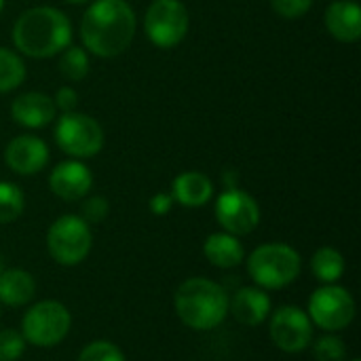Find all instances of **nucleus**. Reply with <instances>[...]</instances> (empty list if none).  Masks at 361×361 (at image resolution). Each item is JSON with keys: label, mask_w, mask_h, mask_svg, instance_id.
<instances>
[{"label": "nucleus", "mask_w": 361, "mask_h": 361, "mask_svg": "<svg viewBox=\"0 0 361 361\" xmlns=\"http://www.w3.org/2000/svg\"><path fill=\"white\" fill-rule=\"evenodd\" d=\"M190 27V15L182 0H152L144 17V32L159 49L180 44Z\"/></svg>", "instance_id": "nucleus-8"}, {"label": "nucleus", "mask_w": 361, "mask_h": 361, "mask_svg": "<svg viewBox=\"0 0 361 361\" xmlns=\"http://www.w3.org/2000/svg\"><path fill=\"white\" fill-rule=\"evenodd\" d=\"M2 271H4V267H2V258H0V275H2Z\"/></svg>", "instance_id": "nucleus-32"}, {"label": "nucleus", "mask_w": 361, "mask_h": 361, "mask_svg": "<svg viewBox=\"0 0 361 361\" xmlns=\"http://www.w3.org/2000/svg\"><path fill=\"white\" fill-rule=\"evenodd\" d=\"M2 6H4V0H0V11H2Z\"/></svg>", "instance_id": "nucleus-33"}, {"label": "nucleus", "mask_w": 361, "mask_h": 361, "mask_svg": "<svg viewBox=\"0 0 361 361\" xmlns=\"http://www.w3.org/2000/svg\"><path fill=\"white\" fill-rule=\"evenodd\" d=\"M4 161L19 176H34L49 163V148L36 135H17L4 148Z\"/></svg>", "instance_id": "nucleus-12"}, {"label": "nucleus", "mask_w": 361, "mask_h": 361, "mask_svg": "<svg viewBox=\"0 0 361 361\" xmlns=\"http://www.w3.org/2000/svg\"><path fill=\"white\" fill-rule=\"evenodd\" d=\"M93 245V235L89 224L80 216H61L57 218L47 233V247L51 258L61 267L80 264Z\"/></svg>", "instance_id": "nucleus-5"}, {"label": "nucleus", "mask_w": 361, "mask_h": 361, "mask_svg": "<svg viewBox=\"0 0 361 361\" xmlns=\"http://www.w3.org/2000/svg\"><path fill=\"white\" fill-rule=\"evenodd\" d=\"M23 80H25L23 59L15 51L0 47V93H8L17 89Z\"/></svg>", "instance_id": "nucleus-21"}, {"label": "nucleus", "mask_w": 361, "mask_h": 361, "mask_svg": "<svg viewBox=\"0 0 361 361\" xmlns=\"http://www.w3.org/2000/svg\"><path fill=\"white\" fill-rule=\"evenodd\" d=\"M135 13L127 0H95L82 15L80 38L95 57H118L133 42Z\"/></svg>", "instance_id": "nucleus-1"}, {"label": "nucleus", "mask_w": 361, "mask_h": 361, "mask_svg": "<svg viewBox=\"0 0 361 361\" xmlns=\"http://www.w3.org/2000/svg\"><path fill=\"white\" fill-rule=\"evenodd\" d=\"M68 4H85V2H91V0H63Z\"/></svg>", "instance_id": "nucleus-31"}, {"label": "nucleus", "mask_w": 361, "mask_h": 361, "mask_svg": "<svg viewBox=\"0 0 361 361\" xmlns=\"http://www.w3.org/2000/svg\"><path fill=\"white\" fill-rule=\"evenodd\" d=\"M313 355L317 361H343L347 357V347L338 336L326 334L315 343Z\"/></svg>", "instance_id": "nucleus-25"}, {"label": "nucleus", "mask_w": 361, "mask_h": 361, "mask_svg": "<svg viewBox=\"0 0 361 361\" xmlns=\"http://www.w3.org/2000/svg\"><path fill=\"white\" fill-rule=\"evenodd\" d=\"M55 102L53 97L38 93V91H30L19 95L13 104H11V116L17 125L25 127V129H40L47 127L53 118H55Z\"/></svg>", "instance_id": "nucleus-14"}, {"label": "nucleus", "mask_w": 361, "mask_h": 361, "mask_svg": "<svg viewBox=\"0 0 361 361\" xmlns=\"http://www.w3.org/2000/svg\"><path fill=\"white\" fill-rule=\"evenodd\" d=\"M110 212V205L104 197H89L85 203H82V220L87 224H97L102 222Z\"/></svg>", "instance_id": "nucleus-28"}, {"label": "nucleus", "mask_w": 361, "mask_h": 361, "mask_svg": "<svg viewBox=\"0 0 361 361\" xmlns=\"http://www.w3.org/2000/svg\"><path fill=\"white\" fill-rule=\"evenodd\" d=\"M300 254L288 243H264L247 258V273L262 290H281L300 275Z\"/></svg>", "instance_id": "nucleus-4"}, {"label": "nucleus", "mask_w": 361, "mask_h": 361, "mask_svg": "<svg viewBox=\"0 0 361 361\" xmlns=\"http://www.w3.org/2000/svg\"><path fill=\"white\" fill-rule=\"evenodd\" d=\"M72 326L70 311L57 300H42L34 305L21 319V336L34 347H55L59 345Z\"/></svg>", "instance_id": "nucleus-6"}, {"label": "nucleus", "mask_w": 361, "mask_h": 361, "mask_svg": "<svg viewBox=\"0 0 361 361\" xmlns=\"http://www.w3.org/2000/svg\"><path fill=\"white\" fill-rule=\"evenodd\" d=\"M36 294L34 277L23 269H8L0 275V302L6 307H23Z\"/></svg>", "instance_id": "nucleus-19"}, {"label": "nucleus", "mask_w": 361, "mask_h": 361, "mask_svg": "<svg viewBox=\"0 0 361 361\" xmlns=\"http://www.w3.org/2000/svg\"><path fill=\"white\" fill-rule=\"evenodd\" d=\"M173 197L169 195V192H159V195H154L152 199H150V212L154 214V216H165V214H169L171 212V207H173Z\"/></svg>", "instance_id": "nucleus-30"}, {"label": "nucleus", "mask_w": 361, "mask_h": 361, "mask_svg": "<svg viewBox=\"0 0 361 361\" xmlns=\"http://www.w3.org/2000/svg\"><path fill=\"white\" fill-rule=\"evenodd\" d=\"M328 32L341 42H357L361 38V8L353 0H334L324 15Z\"/></svg>", "instance_id": "nucleus-15"}, {"label": "nucleus", "mask_w": 361, "mask_h": 361, "mask_svg": "<svg viewBox=\"0 0 361 361\" xmlns=\"http://www.w3.org/2000/svg\"><path fill=\"white\" fill-rule=\"evenodd\" d=\"M205 258L218 269H235L243 262L245 252L241 241L231 233H214L203 243Z\"/></svg>", "instance_id": "nucleus-18"}, {"label": "nucleus", "mask_w": 361, "mask_h": 361, "mask_svg": "<svg viewBox=\"0 0 361 361\" xmlns=\"http://www.w3.org/2000/svg\"><path fill=\"white\" fill-rule=\"evenodd\" d=\"M59 72L76 82V80H82L87 74H89V55L82 47H66L61 51V57H59Z\"/></svg>", "instance_id": "nucleus-22"}, {"label": "nucleus", "mask_w": 361, "mask_h": 361, "mask_svg": "<svg viewBox=\"0 0 361 361\" xmlns=\"http://www.w3.org/2000/svg\"><path fill=\"white\" fill-rule=\"evenodd\" d=\"M93 186V173L89 167L76 159L59 163L49 176V188L61 201H80L89 195Z\"/></svg>", "instance_id": "nucleus-13"}, {"label": "nucleus", "mask_w": 361, "mask_h": 361, "mask_svg": "<svg viewBox=\"0 0 361 361\" xmlns=\"http://www.w3.org/2000/svg\"><path fill=\"white\" fill-rule=\"evenodd\" d=\"M228 311L239 324L247 328H256L269 317L271 298L260 288H241L237 290L233 300H228Z\"/></svg>", "instance_id": "nucleus-16"}, {"label": "nucleus", "mask_w": 361, "mask_h": 361, "mask_svg": "<svg viewBox=\"0 0 361 361\" xmlns=\"http://www.w3.org/2000/svg\"><path fill=\"white\" fill-rule=\"evenodd\" d=\"M216 220L235 237L250 235L260 222V207L256 199L241 188H226L216 201Z\"/></svg>", "instance_id": "nucleus-10"}, {"label": "nucleus", "mask_w": 361, "mask_h": 361, "mask_svg": "<svg viewBox=\"0 0 361 361\" xmlns=\"http://www.w3.org/2000/svg\"><path fill=\"white\" fill-rule=\"evenodd\" d=\"M25 351V338L17 330H0V361H17Z\"/></svg>", "instance_id": "nucleus-26"}, {"label": "nucleus", "mask_w": 361, "mask_h": 361, "mask_svg": "<svg viewBox=\"0 0 361 361\" xmlns=\"http://www.w3.org/2000/svg\"><path fill=\"white\" fill-rule=\"evenodd\" d=\"M351 361H360V360H351Z\"/></svg>", "instance_id": "nucleus-34"}, {"label": "nucleus", "mask_w": 361, "mask_h": 361, "mask_svg": "<svg viewBox=\"0 0 361 361\" xmlns=\"http://www.w3.org/2000/svg\"><path fill=\"white\" fill-rule=\"evenodd\" d=\"M72 42V23L53 6H32L13 25V44L34 59H49Z\"/></svg>", "instance_id": "nucleus-2"}, {"label": "nucleus", "mask_w": 361, "mask_h": 361, "mask_svg": "<svg viewBox=\"0 0 361 361\" xmlns=\"http://www.w3.org/2000/svg\"><path fill=\"white\" fill-rule=\"evenodd\" d=\"M271 341L283 353H302L313 341V324L298 307H279L269 326Z\"/></svg>", "instance_id": "nucleus-11"}, {"label": "nucleus", "mask_w": 361, "mask_h": 361, "mask_svg": "<svg viewBox=\"0 0 361 361\" xmlns=\"http://www.w3.org/2000/svg\"><path fill=\"white\" fill-rule=\"evenodd\" d=\"M25 207L23 192L13 182H0V224L15 222Z\"/></svg>", "instance_id": "nucleus-23"}, {"label": "nucleus", "mask_w": 361, "mask_h": 361, "mask_svg": "<svg viewBox=\"0 0 361 361\" xmlns=\"http://www.w3.org/2000/svg\"><path fill=\"white\" fill-rule=\"evenodd\" d=\"M55 142L72 159L95 157L104 148V129L102 125L82 112H63L55 127Z\"/></svg>", "instance_id": "nucleus-7"}, {"label": "nucleus", "mask_w": 361, "mask_h": 361, "mask_svg": "<svg viewBox=\"0 0 361 361\" xmlns=\"http://www.w3.org/2000/svg\"><path fill=\"white\" fill-rule=\"evenodd\" d=\"M53 102H55V108H59L61 112H72L78 104V93L72 87H61L55 93Z\"/></svg>", "instance_id": "nucleus-29"}, {"label": "nucleus", "mask_w": 361, "mask_h": 361, "mask_svg": "<svg viewBox=\"0 0 361 361\" xmlns=\"http://www.w3.org/2000/svg\"><path fill=\"white\" fill-rule=\"evenodd\" d=\"M226 290L205 277H192L180 283L173 296V307L184 326L205 332L218 328L228 315Z\"/></svg>", "instance_id": "nucleus-3"}, {"label": "nucleus", "mask_w": 361, "mask_h": 361, "mask_svg": "<svg viewBox=\"0 0 361 361\" xmlns=\"http://www.w3.org/2000/svg\"><path fill=\"white\" fill-rule=\"evenodd\" d=\"M78 361H127L123 351L114 345V343H108V341H95V343H89L80 355Z\"/></svg>", "instance_id": "nucleus-24"}, {"label": "nucleus", "mask_w": 361, "mask_h": 361, "mask_svg": "<svg viewBox=\"0 0 361 361\" xmlns=\"http://www.w3.org/2000/svg\"><path fill=\"white\" fill-rule=\"evenodd\" d=\"M311 269H313V275L317 277V281L330 286V283H336L343 273H345V258L338 250L334 247H319L315 254H313V260H311Z\"/></svg>", "instance_id": "nucleus-20"}, {"label": "nucleus", "mask_w": 361, "mask_h": 361, "mask_svg": "<svg viewBox=\"0 0 361 361\" xmlns=\"http://www.w3.org/2000/svg\"><path fill=\"white\" fill-rule=\"evenodd\" d=\"M313 6V0H271V8L283 19H300Z\"/></svg>", "instance_id": "nucleus-27"}, {"label": "nucleus", "mask_w": 361, "mask_h": 361, "mask_svg": "<svg viewBox=\"0 0 361 361\" xmlns=\"http://www.w3.org/2000/svg\"><path fill=\"white\" fill-rule=\"evenodd\" d=\"M307 315L317 328L326 332H341L355 317V300L349 290L330 283L313 292Z\"/></svg>", "instance_id": "nucleus-9"}, {"label": "nucleus", "mask_w": 361, "mask_h": 361, "mask_svg": "<svg viewBox=\"0 0 361 361\" xmlns=\"http://www.w3.org/2000/svg\"><path fill=\"white\" fill-rule=\"evenodd\" d=\"M171 197L184 207H203L214 197V184L201 171H184L173 180Z\"/></svg>", "instance_id": "nucleus-17"}]
</instances>
